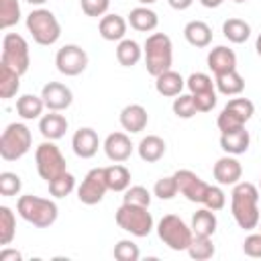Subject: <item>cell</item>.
Instances as JSON below:
<instances>
[{"mask_svg":"<svg viewBox=\"0 0 261 261\" xmlns=\"http://www.w3.org/2000/svg\"><path fill=\"white\" fill-rule=\"evenodd\" d=\"M230 212L234 222L243 230H253L261 222L259 214V190L251 181H239L230 192Z\"/></svg>","mask_w":261,"mask_h":261,"instance_id":"6da1fadb","label":"cell"},{"mask_svg":"<svg viewBox=\"0 0 261 261\" xmlns=\"http://www.w3.org/2000/svg\"><path fill=\"white\" fill-rule=\"evenodd\" d=\"M143 53H145V65L147 71L157 77L163 71L171 69V61H173V45L171 39L165 33H151L143 45Z\"/></svg>","mask_w":261,"mask_h":261,"instance_id":"7a4b0ae2","label":"cell"},{"mask_svg":"<svg viewBox=\"0 0 261 261\" xmlns=\"http://www.w3.org/2000/svg\"><path fill=\"white\" fill-rule=\"evenodd\" d=\"M16 212L20 214V218H24L27 222H31L33 226L39 228H47L57 220V204L49 198H41V196H20L16 202Z\"/></svg>","mask_w":261,"mask_h":261,"instance_id":"3957f363","label":"cell"},{"mask_svg":"<svg viewBox=\"0 0 261 261\" xmlns=\"http://www.w3.org/2000/svg\"><path fill=\"white\" fill-rule=\"evenodd\" d=\"M27 29L37 45L49 47L59 41L61 37V24L57 16L47 8H35L27 16Z\"/></svg>","mask_w":261,"mask_h":261,"instance_id":"277c9868","label":"cell"},{"mask_svg":"<svg viewBox=\"0 0 261 261\" xmlns=\"http://www.w3.org/2000/svg\"><path fill=\"white\" fill-rule=\"evenodd\" d=\"M31 143L33 137L29 126L22 122H10L0 135V157L4 161H16L29 153Z\"/></svg>","mask_w":261,"mask_h":261,"instance_id":"5b68a950","label":"cell"},{"mask_svg":"<svg viewBox=\"0 0 261 261\" xmlns=\"http://www.w3.org/2000/svg\"><path fill=\"white\" fill-rule=\"evenodd\" d=\"M114 220L122 230L130 232L133 237H147L153 230V216L147 206L122 202V206L114 214Z\"/></svg>","mask_w":261,"mask_h":261,"instance_id":"8992f818","label":"cell"},{"mask_svg":"<svg viewBox=\"0 0 261 261\" xmlns=\"http://www.w3.org/2000/svg\"><path fill=\"white\" fill-rule=\"evenodd\" d=\"M157 234L171 251H188L194 239L192 226H188L177 214H165L157 222Z\"/></svg>","mask_w":261,"mask_h":261,"instance_id":"52a82bcc","label":"cell"},{"mask_svg":"<svg viewBox=\"0 0 261 261\" xmlns=\"http://www.w3.org/2000/svg\"><path fill=\"white\" fill-rule=\"evenodd\" d=\"M35 163H37V173L47 184L67 171L65 157L53 141H45L35 149Z\"/></svg>","mask_w":261,"mask_h":261,"instance_id":"ba28073f","label":"cell"},{"mask_svg":"<svg viewBox=\"0 0 261 261\" xmlns=\"http://www.w3.org/2000/svg\"><path fill=\"white\" fill-rule=\"evenodd\" d=\"M0 63L12 67L16 73H27L31 65V53H29V43L22 35L18 33H6L2 39V59Z\"/></svg>","mask_w":261,"mask_h":261,"instance_id":"9c48e42d","label":"cell"},{"mask_svg":"<svg viewBox=\"0 0 261 261\" xmlns=\"http://www.w3.org/2000/svg\"><path fill=\"white\" fill-rule=\"evenodd\" d=\"M253 114H255V104L249 98H232L220 110L216 124H218L220 133H228V130L245 126Z\"/></svg>","mask_w":261,"mask_h":261,"instance_id":"30bf717a","label":"cell"},{"mask_svg":"<svg viewBox=\"0 0 261 261\" xmlns=\"http://www.w3.org/2000/svg\"><path fill=\"white\" fill-rule=\"evenodd\" d=\"M106 192H108L106 171H104V167H94L82 179V186L77 188V200L86 206H94V204L102 202Z\"/></svg>","mask_w":261,"mask_h":261,"instance_id":"8fae6325","label":"cell"},{"mask_svg":"<svg viewBox=\"0 0 261 261\" xmlns=\"http://www.w3.org/2000/svg\"><path fill=\"white\" fill-rule=\"evenodd\" d=\"M55 65L63 75H80L88 67V53L80 45H63L55 55Z\"/></svg>","mask_w":261,"mask_h":261,"instance_id":"7c38bea8","label":"cell"},{"mask_svg":"<svg viewBox=\"0 0 261 261\" xmlns=\"http://www.w3.org/2000/svg\"><path fill=\"white\" fill-rule=\"evenodd\" d=\"M175 179H177V188H179V194L186 196V200L194 202V204H202L204 198H206V192H208V184L198 175L194 173L192 169H177L175 173Z\"/></svg>","mask_w":261,"mask_h":261,"instance_id":"4fadbf2b","label":"cell"},{"mask_svg":"<svg viewBox=\"0 0 261 261\" xmlns=\"http://www.w3.org/2000/svg\"><path fill=\"white\" fill-rule=\"evenodd\" d=\"M41 98L45 102V108L55 110V112H61V110L69 108L71 102H73L71 90L65 84H61V82H49V84H45L43 90H41Z\"/></svg>","mask_w":261,"mask_h":261,"instance_id":"5bb4252c","label":"cell"},{"mask_svg":"<svg viewBox=\"0 0 261 261\" xmlns=\"http://www.w3.org/2000/svg\"><path fill=\"white\" fill-rule=\"evenodd\" d=\"M212 175L220 186H234L243 175V165L237 159V155H224L214 163Z\"/></svg>","mask_w":261,"mask_h":261,"instance_id":"9a60e30c","label":"cell"},{"mask_svg":"<svg viewBox=\"0 0 261 261\" xmlns=\"http://www.w3.org/2000/svg\"><path fill=\"white\" fill-rule=\"evenodd\" d=\"M104 153L110 161L114 163H122L130 157L133 153V143H130V137L126 133H110L106 139H104Z\"/></svg>","mask_w":261,"mask_h":261,"instance_id":"2e32d148","label":"cell"},{"mask_svg":"<svg viewBox=\"0 0 261 261\" xmlns=\"http://www.w3.org/2000/svg\"><path fill=\"white\" fill-rule=\"evenodd\" d=\"M71 147H73V153L82 159H90L98 153V147H100V139H98V133L90 126H84V128H77L73 133V139H71Z\"/></svg>","mask_w":261,"mask_h":261,"instance_id":"e0dca14e","label":"cell"},{"mask_svg":"<svg viewBox=\"0 0 261 261\" xmlns=\"http://www.w3.org/2000/svg\"><path fill=\"white\" fill-rule=\"evenodd\" d=\"M206 63H208V67L214 75H220V73L237 69V55H234L232 49H228L224 45H218V47L210 49V53L206 57Z\"/></svg>","mask_w":261,"mask_h":261,"instance_id":"ac0fdd59","label":"cell"},{"mask_svg":"<svg viewBox=\"0 0 261 261\" xmlns=\"http://www.w3.org/2000/svg\"><path fill=\"white\" fill-rule=\"evenodd\" d=\"M249 145H251V135L245 126L228 133H220V149L226 155H243L247 153Z\"/></svg>","mask_w":261,"mask_h":261,"instance_id":"d6986e66","label":"cell"},{"mask_svg":"<svg viewBox=\"0 0 261 261\" xmlns=\"http://www.w3.org/2000/svg\"><path fill=\"white\" fill-rule=\"evenodd\" d=\"M67 126H69L67 118H65L63 114L55 112V110H51L49 114H43V116L39 118V130H41V135H43L47 141H57V139H61V137L65 135Z\"/></svg>","mask_w":261,"mask_h":261,"instance_id":"ffe728a7","label":"cell"},{"mask_svg":"<svg viewBox=\"0 0 261 261\" xmlns=\"http://www.w3.org/2000/svg\"><path fill=\"white\" fill-rule=\"evenodd\" d=\"M147 122H149V114H147L145 106H141V104H128L120 110V124L128 133L145 130Z\"/></svg>","mask_w":261,"mask_h":261,"instance_id":"44dd1931","label":"cell"},{"mask_svg":"<svg viewBox=\"0 0 261 261\" xmlns=\"http://www.w3.org/2000/svg\"><path fill=\"white\" fill-rule=\"evenodd\" d=\"M126 27H128V20L122 18L120 14H104L100 18L98 31L104 41H122L126 35Z\"/></svg>","mask_w":261,"mask_h":261,"instance_id":"7402d4cb","label":"cell"},{"mask_svg":"<svg viewBox=\"0 0 261 261\" xmlns=\"http://www.w3.org/2000/svg\"><path fill=\"white\" fill-rule=\"evenodd\" d=\"M128 24L135 29V31H141V33H149V31H155L157 24H159V16L155 10H151L149 6H137L128 12Z\"/></svg>","mask_w":261,"mask_h":261,"instance_id":"603a6c76","label":"cell"},{"mask_svg":"<svg viewBox=\"0 0 261 261\" xmlns=\"http://www.w3.org/2000/svg\"><path fill=\"white\" fill-rule=\"evenodd\" d=\"M184 37L192 47H208L212 43V29L204 20H190L184 27Z\"/></svg>","mask_w":261,"mask_h":261,"instance_id":"cb8c5ba5","label":"cell"},{"mask_svg":"<svg viewBox=\"0 0 261 261\" xmlns=\"http://www.w3.org/2000/svg\"><path fill=\"white\" fill-rule=\"evenodd\" d=\"M184 86H186V80L177 71H173V69H167V71H163L161 75L155 77V90L161 96H165V98L179 96Z\"/></svg>","mask_w":261,"mask_h":261,"instance_id":"d4e9b609","label":"cell"},{"mask_svg":"<svg viewBox=\"0 0 261 261\" xmlns=\"http://www.w3.org/2000/svg\"><path fill=\"white\" fill-rule=\"evenodd\" d=\"M139 157L147 163H155L165 155V141L157 135H147L141 139V143L137 145Z\"/></svg>","mask_w":261,"mask_h":261,"instance_id":"484cf974","label":"cell"},{"mask_svg":"<svg viewBox=\"0 0 261 261\" xmlns=\"http://www.w3.org/2000/svg\"><path fill=\"white\" fill-rule=\"evenodd\" d=\"M216 224H218V220H216L214 210H210L206 206L200 208V210H196L194 216H192V232L194 234L212 237L216 232Z\"/></svg>","mask_w":261,"mask_h":261,"instance_id":"4316f807","label":"cell"},{"mask_svg":"<svg viewBox=\"0 0 261 261\" xmlns=\"http://www.w3.org/2000/svg\"><path fill=\"white\" fill-rule=\"evenodd\" d=\"M214 86L224 96H239L245 90V80L237 69H232V71L214 75Z\"/></svg>","mask_w":261,"mask_h":261,"instance_id":"83f0119b","label":"cell"},{"mask_svg":"<svg viewBox=\"0 0 261 261\" xmlns=\"http://www.w3.org/2000/svg\"><path fill=\"white\" fill-rule=\"evenodd\" d=\"M43 108H45L43 98H41V96H35V94H22V96L16 100V112H18V116L24 118V120L41 118Z\"/></svg>","mask_w":261,"mask_h":261,"instance_id":"f1b7e54d","label":"cell"},{"mask_svg":"<svg viewBox=\"0 0 261 261\" xmlns=\"http://www.w3.org/2000/svg\"><path fill=\"white\" fill-rule=\"evenodd\" d=\"M222 35L230 43L241 45L251 37V24L247 20H243V18H228V20L222 22Z\"/></svg>","mask_w":261,"mask_h":261,"instance_id":"f546056e","label":"cell"},{"mask_svg":"<svg viewBox=\"0 0 261 261\" xmlns=\"http://www.w3.org/2000/svg\"><path fill=\"white\" fill-rule=\"evenodd\" d=\"M141 57H143V49H141V45H139L137 41H133V39H122V41H118L116 59H118L120 65L133 67V65H137V63L141 61Z\"/></svg>","mask_w":261,"mask_h":261,"instance_id":"4dcf8cb0","label":"cell"},{"mask_svg":"<svg viewBox=\"0 0 261 261\" xmlns=\"http://www.w3.org/2000/svg\"><path fill=\"white\" fill-rule=\"evenodd\" d=\"M104 171H106L108 190H112V192H124L130 186V171L122 163L108 165V167H104Z\"/></svg>","mask_w":261,"mask_h":261,"instance_id":"1f68e13d","label":"cell"},{"mask_svg":"<svg viewBox=\"0 0 261 261\" xmlns=\"http://www.w3.org/2000/svg\"><path fill=\"white\" fill-rule=\"evenodd\" d=\"M20 90V73H16L12 67L0 63V98L10 100Z\"/></svg>","mask_w":261,"mask_h":261,"instance_id":"d6a6232c","label":"cell"},{"mask_svg":"<svg viewBox=\"0 0 261 261\" xmlns=\"http://www.w3.org/2000/svg\"><path fill=\"white\" fill-rule=\"evenodd\" d=\"M216 253L214 245H212V239L210 237H200V234H194L190 247H188V255L196 261H206V259H212Z\"/></svg>","mask_w":261,"mask_h":261,"instance_id":"836d02e7","label":"cell"},{"mask_svg":"<svg viewBox=\"0 0 261 261\" xmlns=\"http://www.w3.org/2000/svg\"><path fill=\"white\" fill-rule=\"evenodd\" d=\"M16 234V218L8 206H0V245L8 247Z\"/></svg>","mask_w":261,"mask_h":261,"instance_id":"e575fe53","label":"cell"},{"mask_svg":"<svg viewBox=\"0 0 261 261\" xmlns=\"http://www.w3.org/2000/svg\"><path fill=\"white\" fill-rule=\"evenodd\" d=\"M20 20L18 0H0V29H10Z\"/></svg>","mask_w":261,"mask_h":261,"instance_id":"d590c367","label":"cell"},{"mask_svg":"<svg viewBox=\"0 0 261 261\" xmlns=\"http://www.w3.org/2000/svg\"><path fill=\"white\" fill-rule=\"evenodd\" d=\"M73 188H75V177L69 171H65L59 177H55V179L49 181V192H51L53 198H65V196H69L73 192Z\"/></svg>","mask_w":261,"mask_h":261,"instance_id":"8d00e7d4","label":"cell"},{"mask_svg":"<svg viewBox=\"0 0 261 261\" xmlns=\"http://www.w3.org/2000/svg\"><path fill=\"white\" fill-rule=\"evenodd\" d=\"M186 88L190 90L192 96H194V94H202V92H212V90H216L212 77H210L208 73H202V71L192 73V75L186 80Z\"/></svg>","mask_w":261,"mask_h":261,"instance_id":"74e56055","label":"cell"},{"mask_svg":"<svg viewBox=\"0 0 261 261\" xmlns=\"http://www.w3.org/2000/svg\"><path fill=\"white\" fill-rule=\"evenodd\" d=\"M171 108H173V114H175L177 118H192V116H196V112H198V106H196L192 94H179V96L173 100Z\"/></svg>","mask_w":261,"mask_h":261,"instance_id":"f35d334b","label":"cell"},{"mask_svg":"<svg viewBox=\"0 0 261 261\" xmlns=\"http://www.w3.org/2000/svg\"><path fill=\"white\" fill-rule=\"evenodd\" d=\"M177 192H179V188H177L175 175L161 177V179H157L155 186H153V194H155L159 200H171V198L177 196Z\"/></svg>","mask_w":261,"mask_h":261,"instance_id":"ab89813d","label":"cell"},{"mask_svg":"<svg viewBox=\"0 0 261 261\" xmlns=\"http://www.w3.org/2000/svg\"><path fill=\"white\" fill-rule=\"evenodd\" d=\"M122 202L126 204H137V206H151V192L143 186H128L124 190V196H122Z\"/></svg>","mask_w":261,"mask_h":261,"instance_id":"60d3db41","label":"cell"},{"mask_svg":"<svg viewBox=\"0 0 261 261\" xmlns=\"http://www.w3.org/2000/svg\"><path fill=\"white\" fill-rule=\"evenodd\" d=\"M112 253H114V259H118V261H139V257H141L139 247L133 241H128V239L118 241L114 245V251Z\"/></svg>","mask_w":261,"mask_h":261,"instance_id":"b9f144b4","label":"cell"},{"mask_svg":"<svg viewBox=\"0 0 261 261\" xmlns=\"http://www.w3.org/2000/svg\"><path fill=\"white\" fill-rule=\"evenodd\" d=\"M20 188H22V181L16 173H12V171H2L0 173V194L2 196H6V198L16 196L20 192Z\"/></svg>","mask_w":261,"mask_h":261,"instance_id":"7bdbcfd3","label":"cell"},{"mask_svg":"<svg viewBox=\"0 0 261 261\" xmlns=\"http://www.w3.org/2000/svg\"><path fill=\"white\" fill-rule=\"evenodd\" d=\"M202 204H204L206 208L214 210V212H216V210H222V208L226 206V194L222 192V188H218V186H210Z\"/></svg>","mask_w":261,"mask_h":261,"instance_id":"ee69618b","label":"cell"},{"mask_svg":"<svg viewBox=\"0 0 261 261\" xmlns=\"http://www.w3.org/2000/svg\"><path fill=\"white\" fill-rule=\"evenodd\" d=\"M80 6L84 10L86 16H92V18H102L110 6V0H80Z\"/></svg>","mask_w":261,"mask_h":261,"instance_id":"f6af8a7d","label":"cell"},{"mask_svg":"<svg viewBox=\"0 0 261 261\" xmlns=\"http://www.w3.org/2000/svg\"><path fill=\"white\" fill-rule=\"evenodd\" d=\"M243 253L253 259H261V232H253L243 241Z\"/></svg>","mask_w":261,"mask_h":261,"instance_id":"bcb514c9","label":"cell"},{"mask_svg":"<svg viewBox=\"0 0 261 261\" xmlns=\"http://www.w3.org/2000/svg\"><path fill=\"white\" fill-rule=\"evenodd\" d=\"M194 102L198 106V112H210L216 106V90L212 92H202V94H194Z\"/></svg>","mask_w":261,"mask_h":261,"instance_id":"7dc6e473","label":"cell"},{"mask_svg":"<svg viewBox=\"0 0 261 261\" xmlns=\"http://www.w3.org/2000/svg\"><path fill=\"white\" fill-rule=\"evenodd\" d=\"M20 259H22V255H20L16 249H8V247H4L2 253H0V261H20Z\"/></svg>","mask_w":261,"mask_h":261,"instance_id":"c3c4849f","label":"cell"},{"mask_svg":"<svg viewBox=\"0 0 261 261\" xmlns=\"http://www.w3.org/2000/svg\"><path fill=\"white\" fill-rule=\"evenodd\" d=\"M167 2H169V6L175 8V10H186V8L192 6L194 0H167Z\"/></svg>","mask_w":261,"mask_h":261,"instance_id":"681fc988","label":"cell"},{"mask_svg":"<svg viewBox=\"0 0 261 261\" xmlns=\"http://www.w3.org/2000/svg\"><path fill=\"white\" fill-rule=\"evenodd\" d=\"M222 2H224V0H200V4L206 6V8H218Z\"/></svg>","mask_w":261,"mask_h":261,"instance_id":"f907efd6","label":"cell"},{"mask_svg":"<svg viewBox=\"0 0 261 261\" xmlns=\"http://www.w3.org/2000/svg\"><path fill=\"white\" fill-rule=\"evenodd\" d=\"M255 49H257V55L261 57V35L257 37V45H255Z\"/></svg>","mask_w":261,"mask_h":261,"instance_id":"816d5d0a","label":"cell"},{"mask_svg":"<svg viewBox=\"0 0 261 261\" xmlns=\"http://www.w3.org/2000/svg\"><path fill=\"white\" fill-rule=\"evenodd\" d=\"M29 4H35V6H41V4H45L47 0H27Z\"/></svg>","mask_w":261,"mask_h":261,"instance_id":"f5cc1de1","label":"cell"},{"mask_svg":"<svg viewBox=\"0 0 261 261\" xmlns=\"http://www.w3.org/2000/svg\"><path fill=\"white\" fill-rule=\"evenodd\" d=\"M143 6H149V4H153V2H157V0H139Z\"/></svg>","mask_w":261,"mask_h":261,"instance_id":"db71d44e","label":"cell"},{"mask_svg":"<svg viewBox=\"0 0 261 261\" xmlns=\"http://www.w3.org/2000/svg\"><path fill=\"white\" fill-rule=\"evenodd\" d=\"M232 2H247V0H232Z\"/></svg>","mask_w":261,"mask_h":261,"instance_id":"11a10c76","label":"cell"},{"mask_svg":"<svg viewBox=\"0 0 261 261\" xmlns=\"http://www.w3.org/2000/svg\"><path fill=\"white\" fill-rule=\"evenodd\" d=\"M259 186H261V179H259Z\"/></svg>","mask_w":261,"mask_h":261,"instance_id":"9f6ffc18","label":"cell"}]
</instances>
